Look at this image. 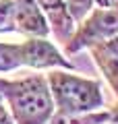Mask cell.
<instances>
[{
	"label": "cell",
	"mask_w": 118,
	"mask_h": 124,
	"mask_svg": "<svg viewBox=\"0 0 118 124\" xmlns=\"http://www.w3.org/2000/svg\"><path fill=\"white\" fill-rule=\"evenodd\" d=\"M0 95L8 101L15 124H46L54 114V99L44 77L0 81Z\"/></svg>",
	"instance_id": "1"
},
{
	"label": "cell",
	"mask_w": 118,
	"mask_h": 124,
	"mask_svg": "<svg viewBox=\"0 0 118 124\" xmlns=\"http://www.w3.org/2000/svg\"><path fill=\"white\" fill-rule=\"evenodd\" d=\"M48 81L54 93V101L62 114L73 116L81 112H91L104 103L97 81L81 79L68 72H52Z\"/></svg>",
	"instance_id": "2"
},
{
	"label": "cell",
	"mask_w": 118,
	"mask_h": 124,
	"mask_svg": "<svg viewBox=\"0 0 118 124\" xmlns=\"http://www.w3.org/2000/svg\"><path fill=\"white\" fill-rule=\"evenodd\" d=\"M118 35V8H100L81 25V29L66 41V52H79L81 48H91L100 41Z\"/></svg>",
	"instance_id": "3"
},
{
	"label": "cell",
	"mask_w": 118,
	"mask_h": 124,
	"mask_svg": "<svg viewBox=\"0 0 118 124\" xmlns=\"http://www.w3.org/2000/svg\"><path fill=\"white\" fill-rule=\"evenodd\" d=\"M21 50V66H33V68H73L70 62L64 60L60 56L56 48L50 41H46V37H29L27 41L19 44Z\"/></svg>",
	"instance_id": "4"
},
{
	"label": "cell",
	"mask_w": 118,
	"mask_h": 124,
	"mask_svg": "<svg viewBox=\"0 0 118 124\" xmlns=\"http://www.w3.org/2000/svg\"><path fill=\"white\" fill-rule=\"evenodd\" d=\"M15 15V29L31 37H46L50 25L35 0H10Z\"/></svg>",
	"instance_id": "5"
},
{
	"label": "cell",
	"mask_w": 118,
	"mask_h": 124,
	"mask_svg": "<svg viewBox=\"0 0 118 124\" xmlns=\"http://www.w3.org/2000/svg\"><path fill=\"white\" fill-rule=\"evenodd\" d=\"M42 8V13L48 19V25H52L54 33L60 41H68L73 35V17L64 6V0H35Z\"/></svg>",
	"instance_id": "6"
},
{
	"label": "cell",
	"mask_w": 118,
	"mask_h": 124,
	"mask_svg": "<svg viewBox=\"0 0 118 124\" xmlns=\"http://www.w3.org/2000/svg\"><path fill=\"white\" fill-rule=\"evenodd\" d=\"M91 54L100 64L101 72L106 75L108 83L112 85L114 93L118 95V35L91 46Z\"/></svg>",
	"instance_id": "7"
},
{
	"label": "cell",
	"mask_w": 118,
	"mask_h": 124,
	"mask_svg": "<svg viewBox=\"0 0 118 124\" xmlns=\"http://www.w3.org/2000/svg\"><path fill=\"white\" fill-rule=\"evenodd\" d=\"M21 66L19 44H0V72H8Z\"/></svg>",
	"instance_id": "8"
},
{
	"label": "cell",
	"mask_w": 118,
	"mask_h": 124,
	"mask_svg": "<svg viewBox=\"0 0 118 124\" xmlns=\"http://www.w3.org/2000/svg\"><path fill=\"white\" fill-rule=\"evenodd\" d=\"M93 4H95V0H64V6L73 17V21H83L87 13L93 8Z\"/></svg>",
	"instance_id": "9"
},
{
	"label": "cell",
	"mask_w": 118,
	"mask_h": 124,
	"mask_svg": "<svg viewBox=\"0 0 118 124\" xmlns=\"http://www.w3.org/2000/svg\"><path fill=\"white\" fill-rule=\"evenodd\" d=\"M15 29V15H13V2L0 0V33H10Z\"/></svg>",
	"instance_id": "10"
},
{
	"label": "cell",
	"mask_w": 118,
	"mask_h": 124,
	"mask_svg": "<svg viewBox=\"0 0 118 124\" xmlns=\"http://www.w3.org/2000/svg\"><path fill=\"white\" fill-rule=\"evenodd\" d=\"M95 2L104 8H118V0H95Z\"/></svg>",
	"instance_id": "11"
},
{
	"label": "cell",
	"mask_w": 118,
	"mask_h": 124,
	"mask_svg": "<svg viewBox=\"0 0 118 124\" xmlns=\"http://www.w3.org/2000/svg\"><path fill=\"white\" fill-rule=\"evenodd\" d=\"M0 124H13V122H10L8 112L4 110V106H2V103H0Z\"/></svg>",
	"instance_id": "12"
},
{
	"label": "cell",
	"mask_w": 118,
	"mask_h": 124,
	"mask_svg": "<svg viewBox=\"0 0 118 124\" xmlns=\"http://www.w3.org/2000/svg\"><path fill=\"white\" fill-rule=\"evenodd\" d=\"M116 120H118V114H116Z\"/></svg>",
	"instance_id": "13"
}]
</instances>
